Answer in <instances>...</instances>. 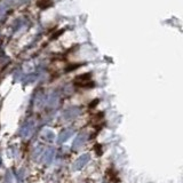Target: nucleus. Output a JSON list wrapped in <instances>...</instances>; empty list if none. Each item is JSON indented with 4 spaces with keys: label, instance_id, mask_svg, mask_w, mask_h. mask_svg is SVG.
Here are the masks:
<instances>
[{
    "label": "nucleus",
    "instance_id": "2",
    "mask_svg": "<svg viewBox=\"0 0 183 183\" xmlns=\"http://www.w3.org/2000/svg\"><path fill=\"white\" fill-rule=\"evenodd\" d=\"M52 158H53V151H52V150H49L48 152L45 155L44 160H45L46 164H49V163H50V160H52Z\"/></svg>",
    "mask_w": 183,
    "mask_h": 183
},
{
    "label": "nucleus",
    "instance_id": "1",
    "mask_svg": "<svg viewBox=\"0 0 183 183\" xmlns=\"http://www.w3.org/2000/svg\"><path fill=\"white\" fill-rule=\"evenodd\" d=\"M89 155H82L81 157H79L78 159H77V161L75 163V169H80V168H82L85 165L88 163V160H89Z\"/></svg>",
    "mask_w": 183,
    "mask_h": 183
},
{
    "label": "nucleus",
    "instance_id": "3",
    "mask_svg": "<svg viewBox=\"0 0 183 183\" xmlns=\"http://www.w3.org/2000/svg\"><path fill=\"white\" fill-rule=\"evenodd\" d=\"M0 164H1V159H0Z\"/></svg>",
    "mask_w": 183,
    "mask_h": 183
}]
</instances>
